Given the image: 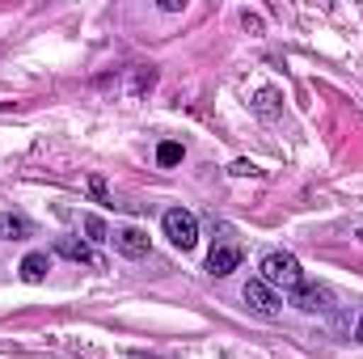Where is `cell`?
<instances>
[{
	"label": "cell",
	"instance_id": "1",
	"mask_svg": "<svg viewBox=\"0 0 363 359\" xmlns=\"http://www.w3.org/2000/svg\"><path fill=\"white\" fill-rule=\"evenodd\" d=\"M262 283L267 287H283V292H296V287H304V270H300V263L291 254L274 250V254L262 258Z\"/></svg>",
	"mask_w": 363,
	"mask_h": 359
},
{
	"label": "cell",
	"instance_id": "2",
	"mask_svg": "<svg viewBox=\"0 0 363 359\" xmlns=\"http://www.w3.org/2000/svg\"><path fill=\"white\" fill-rule=\"evenodd\" d=\"M161 224H165V237H169L178 250H194V245H199V220H194L186 207H169Z\"/></svg>",
	"mask_w": 363,
	"mask_h": 359
},
{
	"label": "cell",
	"instance_id": "3",
	"mask_svg": "<svg viewBox=\"0 0 363 359\" xmlns=\"http://www.w3.org/2000/svg\"><path fill=\"white\" fill-rule=\"evenodd\" d=\"M241 296H245V304H250L258 317H279V304H283V300L274 296V292L267 287V283H262V279H250Z\"/></svg>",
	"mask_w": 363,
	"mask_h": 359
},
{
	"label": "cell",
	"instance_id": "4",
	"mask_svg": "<svg viewBox=\"0 0 363 359\" xmlns=\"http://www.w3.org/2000/svg\"><path fill=\"white\" fill-rule=\"evenodd\" d=\"M55 254H60V258H68V263H81V267L101 270V258L93 254L85 241H77V237H55Z\"/></svg>",
	"mask_w": 363,
	"mask_h": 359
},
{
	"label": "cell",
	"instance_id": "5",
	"mask_svg": "<svg viewBox=\"0 0 363 359\" xmlns=\"http://www.w3.org/2000/svg\"><path fill=\"white\" fill-rule=\"evenodd\" d=\"M110 241H114V250L127 254V258H144V254H148V233H144V228H118Z\"/></svg>",
	"mask_w": 363,
	"mask_h": 359
},
{
	"label": "cell",
	"instance_id": "6",
	"mask_svg": "<svg viewBox=\"0 0 363 359\" xmlns=\"http://www.w3.org/2000/svg\"><path fill=\"white\" fill-rule=\"evenodd\" d=\"M237 267H241V245H216V250L207 254V270H211L216 279L233 275Z\"/></svg>",
	"mask_w": 363,
	"mask_h": 359
},
{
	"label": "cell",
	"instance_id": "7",
	"mask_svg": "<svg viewBox=\"0 0 363 359\" xmlns=\"http://www.w3.org/2000/svg\"><path fill=\"white\" fill-rule=\"evenodd\" d=\"M325 300H330V292H325V287H296V292H291V304H300L304 313L325 309Z\"/></svg>",
	"mask_w": 363,
	"mask_h": 359
},
{
	"label": "cell",
	"instance_id": "8",
	"mask_svg": "<svg viewBox=\"0 0 363 359\" xmlns=\"http://www.w3.org/2000/svg\"><path fill=\"white\" fill-rule=\"evenodd\" d=\"M0 237H9V241L30 237V220H26V216H17V211H0Z\"/></svg>",
	"mask_w": 363,
	"mask_h": 359
},
{
	"label": "cell",
	"instance_id": "9",
	"mask_svg": "<svg viewBox=\"0 0 363 359\" xmlns=\"http://www.w3.org/2000/svg\"><path fill=\"white\" fill-rule=\"evenodd\" d=\"M47 270H51V258H47V254H26V263H21V279H26V283H43Z\"/></svg>",
	"mask_w": 363,
	"mask_h": 359
},
{
	"label": "cell",
	"instance_id": "10",
	"mask_svg": "<svg viewBox=\"0 0 363 359\" xmlns=\"http://www.w3.org/2000/svg\"><path fill=\"white\" fill-rule=\"evenodd\" d=\"M182 157H186V148H182L178 140H165V144L157 148V165H165V170H169V165H178Z\"/></svg>",
	"mask_w": 363,
	"mask_h": 359
},
{
	"label": "cell",
	"instance_id": "11",
	"mask_svg": "<svg viewBox=\"0 0 363 359\" xmlns=\"http://www.w3.org/2000/svg\"><path fill=\"white\" fill-rule=\"evenodd\" d=\"M279 101H283V97H279V89H262L254 106H258V114H262V118H274V114H279Z\"/></svg>",
	"mask_w": 363,
	"mask_h": 359
},
{
	"label": "cell",
	"instance_id": "12",
	"mask_svg": "<svg viewBox=\"0 0 363 359\" xmlns=\"http://www.w3.org/2000/svg\"><path fill=\"white\" fill-rule=\"evenodd\" d=\"M85 233H89V241H110V228L101 216H85Z\"/></svg>",
	"mask_w": 363,
	"mask_h": 359
},
{
	"label": "cell",
	"instance_id": "13",
	"mask_svg": "<svg viewBox=\"0 0 363 359\" xmlns=\"http://www.w3.org/2000/svg\"><path fill=\"white\" fill-rule=\"evenodd\" d=\"M85 186H89V194L97 199V203H110V190H106V182H101V178H89Z\"/></svg>",
	"mask_w": 363,
	"mask_h": 359
},
{
	"label": "cell",
	"instance_id": "14",
	"mask_svg": "<svg viewBox=\"0 0 363 359\" xmlns=\"http://www.w3.org/2000/svg\"><path fill=\"white\" fill-rule=\"evenodd\" d=\"M355 338H359V343H363V317H359V326H355Z\"/></svg>",
	"mask_w": 363,
	"mask_h": 359
}]
</instances>
